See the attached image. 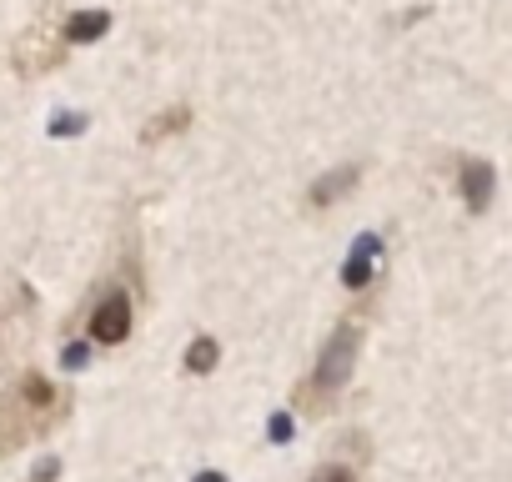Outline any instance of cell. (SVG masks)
I'll return each mask as SVG.
<instances>
[{"instance_id": "12", "label": "cell", "mask_w": 512, "mask_h": 482, "mask_svg": "<svg viewBox=\"0 0 512 482\" xmlns=\"http://www.w3.org/2000/svg\"><path fill=\"white\" fill-rule=\"evenodd\" d=\"M196 482H226V477H221V472H201Z\"/></svg>"}, {"instance_id": "7", "label": "cell", "mask_w": 512, "mask_h": 482, "mask_svg": "<svg viewBox=\"0 0 512 482\" xmlns=\"http://www.w3.org/2000/svg\"><path fill=\"white\" fill-rule=\"evenodd\" d=\"M181 131H191V106H186V101L156 111V116L141 126V146H161V141H171V136H181Z\"/></svg>"}, {"instance_id": "6", "label": "cell", "mask_w": 512, "mask_h": 482, "mask_svg": "<svg viewBox=\"0 0 512 482\" xmlns=\"http://www.w3.org/2000/svg\"><path fill=\"white\" fill-rule=\"evenodd\" d=\"M457 181H462V196H467V206L472 211H482L487 201H492V161H482V156H462L457 161Z\"/></svg>"}, {"instance_id": "5", "label": "cell", "mask_w": 512, "mask_h": 482, "mask_svg": "<svg viewBox=\"0 0 512 482\" xmlns=\"http://www.w3.org/2000/svg\"><path fill=\"white\" fill-rule=\"evenodd\" d=\"M357 181H362V166H357V161H342L337 171H327V176H317V181L307 186V206H312V211H327V206H337Z\"/></svg>"}, {"instance_id": "3", "label": "cell", "mask_w": 512, "mask_h": 482, "mask_svg": "<svg viewBox=\"0 0 512 482\" xmlns=\"http://www.w3.org/2000/svg\"><path fill=\"white\" fill-rule=\"evenodd\" d=\"M136 302H141V247L136 241H126L121 262H111L96 282V292L86 297L81 307V327L96 347H121L136 327Z\"/></svg>"}, {"instance_id": "4", "label": "cell", "mask_w": 512, "mask_h": 482, "mask_svg": "<svg viewBox=\"0 0 512 482\" xmlns=\"http://www.w3.org/2000/svg\"><path fill=\"white\" fill-rule=\"evenodd\" d=\"M66 56H71V41H66V16H61V6L51 0V6L31 21V31H21V36H16V46H11V66H16V76L36 81V76L56 71Z\"/></svg>"}, {"instance_id": "1", "label": "cell", "mask_w": 512, "mask_h": 482, "mask_svg": "<svg viewBox=\"0 0 512 482\" xmlns=\"http://www.w3.org/2000/svg\"><path fill=\"white\" fill-rule=\"evenodd\" d=\"M36 292L16 277L0 307V457L51 437L71 417V392L51 382L36 362Z\"/></svg>"}, {"instance_id": "10", "label": "cell", "mask_w": 512, "mask_h": 482, "mask_svg": "<svg viewBox=\"0 0 512 482\" xmlns=\"http://www.w3.org/2000/svg\"><path fill=\"white\" fill-rule=\"evenodd\" d=\"M216 357H221L216 337H196V342L186 347V372H211V367H216Z\"/></svg>"}, {"instance_id": "8", "label": "cell", "mask_w": 512, "mask_h": 482, "mask_svg": "<svg viewBox=\"0 0 512 482\" xmlns=\"http://www.w3.org/2000/svg\"><path fill=\"white\" fill-rule=\"evenodd\" d=\"M106 26H111L106 11H71V16H66V41H71V46H86V41L106 36Z\"/></svg>"}, {"instance_id": "9", "label": "cell", "mask_w": 512, "mask_h": 482, "mask_svg": "<svg viewBox=\"0 0 512 482\" xmlns=\"http://www.w3.org/2000/svg\"><path fill=\"white\" fill-rule=\"evenodd\" d=\"M377 247H382V241H377V236H362V247H357V257H347V267H342V282H347L352 292H362V287H372V282H367V267H372V257H377Z\"/></svg>"}, {"instance_id": "11", "label": "cell", "mask_w": 512, "mask_h": 482, "mask_svg": "<svg viewBox=\"0 0 512 482\" xmlns=\"http://www.w3.org/2000/svg\"><path fill=\"white\" fill-rule=\"evenodd\" d=\"M307 482H357V472H352L347 462H327V467H317Z\"/></svg>"}, {"instance_id": "2", "label": "cell", "mask_w": 512, "mask_h": 482, "mask_svg": "<svg viewBox=\"0 0 512 482\" xmlns=\"http://www.w3.org/2000/svg\"><path fill=\"white\" fill-rule=\"evenodd\" d=\"M372 312H377V292H367V297L332 327V337L322 342L312 372H307V377L297 382V392H292L297 417H322V412L337 407V397L347 392V382H352V372H357V352H362V342H367V332H372Z\"/></svg>"}]
</instances>
